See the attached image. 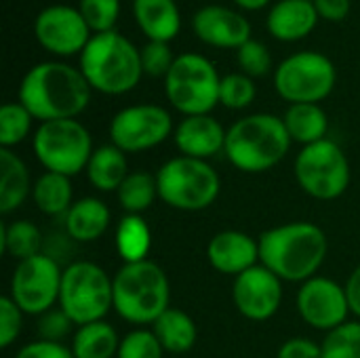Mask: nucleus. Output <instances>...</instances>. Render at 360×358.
Here are the masks:
<instances>
[{
  "mask_svg": "<svg viewBox=\"0 0 360 358\" xmlns=\"http://www.w3.org/2000/svg\"><path fill=\"white\" fill-rule=\"evenodd\" d=\"M116 249L124 264L143 262L152 249V230L141 215H124L116 228Z\"/></svg>",
  "mask_w": 360,
  "mask_h": 358,
  "instance_id": "c85d7f7f",
  "label": "nucleus"
},
{
  "mask_svg": "<svg viewBox=\"0 0 360 358\" xmlns=\"http://www.w3.org/2000/svg\"><path fill=\"white\" fill-rule=\"evenodd\" d=\"M23 317L25 314L8 295L0 298V348L2 350H8L17 342L23 329Z\"/></svg>",
  "mask_w": 360,
  "mask_h": 358,
  "instance_id": "58836bf2",
  "label": "nucleus"
},
{
  "mask_svg": "<svg viewBox=\"0 0 360 358\" xmlns=\"http://www.w3.org/2000/svg\"><path fill=\"white\" fill-rule=\"evenodd\" d=\"M175 57L173 51L169 46V42H160V40H148L141 49V68L143 74L152 76V78H165L173 65Z\"/></svg>",
  "mask_w": 360,
  "mask_h": 358,
  "instance_id": "4c0bfd02",
  "label": "nucleus"
},
{
  "mask_svg": "<svg viewBox=\"0 0 360 358\" xmlns=\"http://www.w3.org/2000/svg\"><path fill=\"white\" fill-rule=\"evenodd\" d=\"M133 15L148 40L169 42L179 34L181 15L175 0H133Z\"/></svg>",
  "mask_w": 360,
  "mask_h": 358,
  "instance_id": "4be33fe9",
  "label": "nucleus"
},
{
  "mask_svg": "<svg viewBox=\"0 0 360 358\" xmlns=\"http://www.w3.org/2000/svg\"><path fill=\"white\" fill-rule=\"evenodd\" d=\"M158 342L162 344L165 352L171 354H186L194 348L198 329L190 314L179 308H167L152 325Z\"/></svg>",
  "mask_w": 360,
  "mask_h": 358,
  "instance_id": "a878e982",
  "label": "nucleus"
},
{
  "mask_svg": "<svg viewBox=\"0 0 360 358\" xmlns=\"http://www.w3.org/2000/svg\"><path fill=\"white\" fill-rule=\"evenodd\" d=\"M65 232L76 243H95L105 234L112 222V213L101 198L84 196L74 200L65 213Z\"/></svg>",
  "mask_w": 360,
  "mask_h": 358,
  "instance_id": "412c9836",
  "label": "nucleus"
},
{
  "mask_svg": "<svg viewBox=\"0 0 360 358\" xmlns=\"http://www.w3.org/2000/svg\"><path fill=\"white\" fill-rule=\"evenodd\" d=\"M207 257L217 272L236 279L259 264V243L247 232L224 230L209 241Z\"/></svg>",
  "mask_w": 360,
  "mask_h": 358,
  "instance_id": "a211bd4d",
  "label": "nucleus"
},
{
  "mask_svg": "<svg viewBox=\"0 0 360 358\" xmlns=\"http://www.w3.org/2000/svg\"><path fill=\"white\" fill-rule=\"evenodd\" d=\"M276 358H323L321 344L308 338H291L281 348Z\"/></svg>",
  "mask_w": 360,
  "mask_h": 358,
  "instance_id": "79ce46f5",
  "label": "nucleus"
},
{
  "mask_svg": "<svg viewBox=\"0 0 360 358\" xmlns=\"http://www.w3.org/2000/svg\"><path fill=\"white\" fill-rule=\"evenodd\" d=\"M78 8L89 27L95 34H101L114 30L120 15V0H80Z\"/></svg>",
  "mask_w": 360,
  "mask_h": 358,
  "instance_id": "c9c22d12",
  "label": "nucleus"
},
{
  "mask_svg": "<svg viewBox=\"0 0 360 358\" xmlns=\"http://www.w3.org/2000/svg\"><path fill=\"white\" fill-rule=\"evenodd\" d=\"M57 306L76 327L103 321L114 310L112 276L95 262H72L63 268Z\"/></svg>",
  "mask_w": 360,
  "mask_h": 358,
  "instance_id": "0eeeda50",
  "label": "nucleus"
},
{
  "mask_svg": "<svg viewBox=\"0 0 360 358\" xmlns=\"http://www.w3.org/2000/svg\"><path fill=\"white\" fill-rule=\"evenodd\" d=\"M156 184L158 198L171 209L186 213L209 209L221 192L219 173L207 160L190 156L169 158L156 171Z\"/></svg>",
  "mask_w": 360,
  "mask_h": 358,
  "instance_id": "423d86ee",
  "label": "nucleus"
},
{
  "mask_svg": "<svg viewBox=\"0 0 360 358\" xmlns=\"http://www.w3.org/2000/svg\"><path fill=\"white\" fill-rule=\"evenodd\" d=\"M63 268L57 260L46 253H38L30 260L17 262L8 298L19 306V310L27 317H42L59 304Z\"/></svg>",
  "mask_w": 360,
  "mask_h": 358,
  "instance_id": "f8f14e48",
  "label": "nucleus"
},
{
  "mask_svg": "<svg viewBox=\"0 0 360 358\" xmlns=\"http://www.w3.org/2000/svg\"><path fill=\"white\" fill-rule=\"evenodd\" d=\"M257 87L251 76L243 72H232L221 76L219 84V103L228 110H245L253 103Z\"/></svg>",
  "mask_w": 360,
  "mask_h": 358,
  "instance_id": "72a5a7b5",
  "label": "nucleus"
},
{
  "mask_svg": "<svg viewBox=\"0 0 360 358\" xmlns=\"http://www.w3.org/2000/svg\"><path fill=\"white\" fill-rule=\"evenodd\" d=\"M114 312L137 327L154 321L171 308V283L167 272L152 260L124 264L112 276Z\"/></svg>",
  "mask_w": 360,
  "mask_h": 358,
  "instance_id": "39448f33",
  "label": "nucleus"
},
{
  "mask_svg": "<svg viewBox=\"0 0 360 358\" xmlns=\"http://www.w3.org/2000/svg\"><path fill=\"white\" fill-rule=\"evenodd\" d=\"M0 245L6 255L17 262L30 260L38 253H44V238L30 219H17L2 224L0 230Z\"/></svg>",
  "mask_w": 360,
  "mask_h": 358,
  "instance_id": "c756f323",
  "label": "nucleus"
},
{
  "mask_svg": "<svg viewBox=\"0 0 360 358\" xmlns=\"http://www.w3.org/2000/svg\"><path fill=\"white\" fill-rule=\"evenodd\" d=\"M80 72L99 93H129L143 76L141 51L116 30L95 34L80 53Z\"/></svg>",
  "mask_w": 360,
  "mask_h": 358,
  "instance_id": "20e7f679",
  "label": "nucleus"
},
{
  "mask_svg": "<svg viewBox=\"0 0 360 358\" xmlns=\"http://www.w3.org/2000/svg\"><path fill=\"white\" fill-rule=\"evenodd\" d=\"M120 340L122 338H118L110 323L97 321L76 327L70 350L74 358H114L118 354Z\"/></svg>",
  "mask_w": 360,
  "mask_h": 358,
  "instance_id": "cd10ccee",
  "label": "nucleus"
},
{
  "mask_svg": "<svg viewBox=\"0 0 360 358\" xmlns=\"http://www.w3.org/2000/svg\"><path fill=\"white\" fill-rule=\"evenodd\" d=\"M259 264L283 283H306L316 276L329 253V241L312 222H291L266 230L259 238Z\"/></svg>",
  "mask_w": 360,
  "mask_h": 358,
  "instance_id": "f03ea898",
  "label": "nucleus"
},
{
  "mask_svg": "<svg viewBox=\"0 0 360 358\" xmlns=\"http://www.w3.org/2000/svg\"><path fill=\"white\" fill-rule=\"evenodd\" d=\"M346 295H348V304H350V312L360 321V266L354 268V272L348 276L346 281Z\"/></svg>",
  "mask_w": 360,
  "mask_h": 358,
  "instance_id": "c03bdc74",
  "label": "nucleus"
},
{
  "mask_svg": "<svg viewBox=\"0 0 360 358\" xmlns=\"http://www.w3.org/2000/svg\"><path fill=\"white\" fill-rule=\"evenodd\" d=\"M34 34L42 49L59 57L82 53L91 40V27L80 8L68 4H51L42 8L34 21Z\"/></svg>",
  "mask_w": 360,
  "mask_h": 358,
  "instance_id": "2eb2a0df",
  "label": "nucleus"
},
{
  "mask_svg": "<svg viewBox=\"0 0 360 358\" xmlns=\"http://www.w3.org/2000/svg\"><path fill=\"white\" fill-rule=\"evenodd\" d=\"M319 17L327 21H342L350 13V0H312Z\"/></svg>",
  "mask_w": 360,
  "mask_h": 358,
  "instance_id": "37998d69",
  "label": "nucleus"
},
{
  "mask_svg": "<svg viewBox=\"0 0 360 358\" xmlns=\"http://www.w3.org/2000/svg\"><path fill=\"white\" fill-rule=\"evenodd\" d=\"M162 354L165 348L158 342L156 333L152 329L137 327L120 340L116 358H162Z\"/></svg>",
  "mask_w": 360,
  "mask_h": 358,
  "instance_id": "f704fd0d",
  "label": "nucleus"
},
{
  "mask_svg": "<svg viewBox=\"0 0 360 358\" xmlns=\"http://www.w3.org/2000/svg\"><path fill=\"white\" fill-rule=\"evenodd\" d=\"M283 122L291 141L302 143V148L327 139L329 118L319 103H291L283 114Z\"/></svg>",
  "mask_w": 360,
  "mask_h": 358,
  "instance_id": "393cba45",
  "label": "nucleus"
},
{
  "mask_svg": "<svg viewBox=\"0 0 360 358\" xmlns=\"http://www.w3.org/2000/svg\"><path fill=\"white\" fill-rule=\"evenodd\" d=\"M34 205L40 213L49 217H65L70 207L74 205V190H72V177L61 173L44 171L32 188Z\"/></svg>",
  "mask_w": 360,
  "mask_h": 358,
  "instance_id": "bb28decb",
  "label": "nucleus"
},
{
  "mask_svg": "<svg viewBox=\"0 0 360 358\" xmlns=\"http://www.w3.org/2000/svg\"><path fill=\"white\" fill-rule=\"evenodd\" d=\"M232 302L240 317L253 323L272 319L283 304V281L257 264L232 283Z\"/></svg>",
  "mask_w": 360,
  "mask_h": 358,
  "instance_id": "dca6fc26",
  "label": "nucleus"
},
{
  "mask_svg": "<svg viewBox=\"0 0 360 358\" xmlns=\"http://www.w3.org/2000/svg\"><path fill=\"white\" fill-rule=\"evenodd\" d=\"M15 358H74V354L65 344L36 340V342H30L23 348H19Z\"/></svg>",
  "mask_w": 360,
  "mask_h": 358,
  "instance_id": "a19ab883",
  "label": "nucleus"
},
{
  "mask_svg": "<svg viewBox=\"0 0 360 358\" xmlns=\"http://www.w3.org/2000/svg\"><path fill=\"white\" fill-rule=\"evenodd\" d=\"M319 21V13L312 0H278L266 19L268 32L276 40L293 42L306 38Z\"/></svg>",
  "mask_w": 360,
  "mask_h": 358,
  "instance_id": "aec40b11",
  "label": "nucleus"
},
{
  "mask_svg": "<svg viewBox=\"0 0 360 358\" xmlns=\"http://www.w3.org/2000/svg\"><path fill=\"white\" fill-rule=\"evenodd\" d=\"M295 308L308 327L325 333L344 325L352 314L346 287L333 279L319 274L300 285L295 295Z\"/></svg>",
  "mask_w": 360,
  "mask_h": 358,
  "instance_id": "4468645a",
  "label": "nucleus"
},
{
  "mask_svg": "<svg viewBox=\"0 0 360 358\" xmlns=\"http://www.w3.org/2000/svg\"><path fill=\"white\" fill-rule=\"evenodd\" d=\"M221 78L215 65L200 53H181L165 76L169 103L184 116L209 114L219 103Z\"/></svg>",
  "mask_w": 360,
  "mask_h": 358,
  "instance_id": "6e6552de",
  "label": "nucleus"
},
{
  "mask_svg": "<svg viewBox=\"0 0 360 358\" xmlns=\"http://www.w3.org/2000/svg\"><path fill=\"white\" fill-rule=\"evenodd\" d=\"M91 91L80 68L42 61L25 72L19 84V103L40 122L78 118L91 101Z\"/></svg>",
  "mask_w": 360,
  "mask_h": 358,
  "instance_id": "f257e3e1",
  "label": "nucleus"
},
{
  "mask_svg": "<svg viewBox=\"0 0 360 358\" xmlns=\"http://www.w3.org/2000/svg\"><path fill=\"white\" fill-rule=\"evenodd\" d=\"M323 358H360V321H346L321 342Z\"/></svg>",
  "mask_w": 360,
  "mask_h": 358,
  "instance_id": "473e14b6",
  "label": "nucleus"
},
{
  "mask_svg": "<svg viewBox=\"0 0 360 358\" xmlns=\"http://www.w3.org/2000/svg\"><path fill=\"white\" fill-rule=\"evenodd\" d=\"M194 34L217 49H240L251 40V23L238 11L219 4H207L192 17Z\"/></svg>",
  "mask_w": 360,
  "mask_h": 358,
  "instance_id": "f3484780",
  "label": "nucleus"
},
{
  "mask_svg": "<svg viewBox=\"0 0 360 358\" xmlns=\"http://www.w3.org/2000/svg\"><path fill=\"white\" fill-rule=\"evenodd\" d=\"M236 59H238V65H240L243 74H247L251 78H262L272 68L270 49L262 40H255V38H251L249 42H245L236 51Z\"/></svg>",
  "mask_w": 360,
  "mask_h": 358,
  "instance_id": "e433bc0d",
  "label": "nucleus"
},
{
  "mask_svg": "<svg viewBox=\"0 0 360 358\" xmlns=\"http://www.w3.org/2000/svg\"><path fill=\"white\" fill-rule=\"evenodd\" d=\"M293 175L310 198L325 203L340 198L352 179L350 160L333 139L304 146L295 156Z\"/></svg>",
  "mask_w": 360,
  "mask_h": 358,
  "instance_id": "9d476101",
  "label": "nucleus"
},
{
  "mask_svg": "<svg viewBox=\"0 0 360 358\" xmlns=\"http://www.w3.org/2000/svg\"><path fill=\"white\" fill-rule=\"evenodd\" d=\"M338 82L335 63L319 51H300L274 70L276 93L291 103H321Z\"/></svg>",
  "mask_w": 360,
  "mask_h": 358,
  "instance_id": "9b49d317",
  "label": "nucleus"
},
{
  "mask_svg": "<svg viewBox=\"0 0 360 358\" xmlns=\"http://www.w3.org/2000/svg\"><path fill=\"white\" fill-rule=\"evenodd\" d=\"M72 327H76L70 317L61 308H53L38 317V335L44 342H55L63 344V340L72 333Z\"/></svg>",
  "mask_w": 360,
  "mask_h": 358,
  "instance_id": "ea45409f",
  "label": "nucleus"
},
{
  "mask_svg": "<svg viewBox=\"0 0 360 358\" xmlns=\"http://www.w3.org/2000/svg\"><path fill=\"white\" fill-rule=\"evenodd\" d=\"M32 188L30 169L23 158L8 148H0V213L17 211L32 194Z\"/></svg>",
  "mask_w": 360,
  "mask_h": 358,
  "instance_id": "5701e85b",
  "label": "nucleus"
},
{
  "mask_svg": "<svg viewBox=\"0 0 360 358\" xmlns=\"http://www.w3.org/2000/svg\"><path fill=\"white\" fill-rule=\"evenodd\" d=\"M34 116L19 101H8L0 108V148L13 150L32 131Z\"/></svg>",
  "mask_w": 360,
  "mask_h": 358,
  "instance_id": "2f4dec72",
  "label": "nucleus"
},
{
  "mask_svg": "<svg viewBox=\"0 0 360 358\" xmlns=\"http://www.w3.org/2000/svg\"><path fill=\"white\" fill-rule=\"evenodd\" d=\"M84 171L91 186L99 192H118V188L131 173L127 154L114 143L95 148Z\"/></svg>",
  "mask_w": 360,
  "mask_h": 358,
  "instance_id": "b1692460",
  "label": "nucleus"
},
{
  "mask_svg": "<svg viewBox=\"0 0 360 358\" xmlns=\"http://www.w3.org/2000/svg\"><path fill=\"white\" fill-rule=\"evenodd\" d=\"M32 148L44 171L68 177L84 171L95 150L89 129L76 118L40 122L34 133Z\"/></svg>",
  "mask_w": 360,
  "mask_h": 358,
  "instance_id": "1a4fd4ad",
  "label": "nucleus"
},
{
  "mask_svg": "<svg viewBox=\"0 0 360 358\" xmlns=\"http://www.w3.org/2000/svg\"><path fill=\"white\" fill-rule=\"evenodd\" d=\"M226 135L228 129H224L221 122L211 114L184 116V120L173 131V139L181 156L198 160H209L224 152Z\"/></svg>",
  "mask_w": 360,
  "mask_h": 358,
  "instance_id": "6ab92c4d",
  "label": "nucleus"
},
{
  "mask_svg": "<svg viewBox=\"0 0 360 358\" xmlns=\"http://www.w3.org/2000/svg\"><path fill=\"white\" fill-rule=\"evenodd\" d=\"M238 6H243V8H249V11H259V8H264L270 0H234Z\"/></svg>",
  "mask_w": 360,
  "mask_h": 358,
  "instance_id": "a18cd8bd",
  "label": "nucleus"
},
{
  "mask_svg": "<svg viewBox=\"0 0 360 358\" xmlns=\"http://www.w3.org/2000/svg\"><path fill=\"white\" fill-rule=\"evenodd\" d=\"M116 196H118L120 207L129 215H141L158 198L156 175L148 171H131L127 179L122 181V186L118 188Z\"/></svg>",
  "mask_w": 360,
  "mask_h": 358,
  "instance_id": "7c9ffc66",
  "label": "nucleus"
},
{
  "mask_svg": "<svg viewBox=\"0 0 360 358\" xmlns=\"http://www.w3.org/2000/svg\"><path fill=\"white\" fill-rule=\"evenodd\" d=\"M173 131V118L167 108L137 103L114 114L110 122V143L124 154H137L160 146Z\"/></svg>",
  "mask_w": 360,
  "mask_h": 358,
  "instance_id": "ddd939ff",
  "label": "nucleus"
},
{
  "mask_svg": "<svg viewBox=\"0 0 360 358\" xmlns=\"http://www.w3.org/2000/svg\"><path fill=\"white\" fill-rule=\"evenodd\" d=\"M291 143L283 116L259 112L243 116L228 129L224 154L243 173H266L285 160Z\"/></svg>",
  "mask_w": 360,
  "mask_h": 358,
  "instance_id": "7ed1b4c3",
  "label": "nucleus"
}]
</instances>
